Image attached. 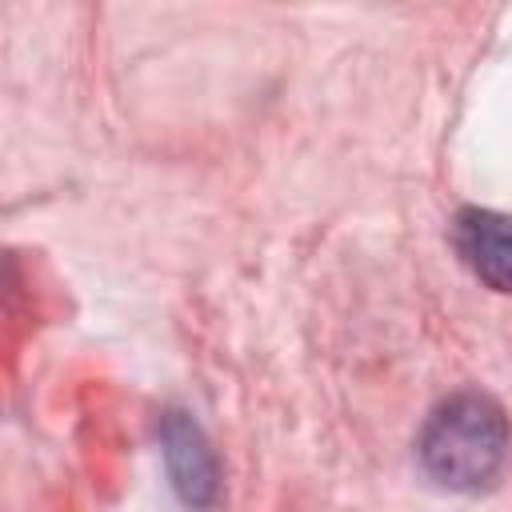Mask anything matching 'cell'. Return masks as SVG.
I'll return each mask as SVG.
<instances>
[{
  "instance_id": "cell-1",
  "label": "cell",
  "mask_w": 512,
  "mask_h": 512,
  "mask_svg": "<svg viewBox=\"0 0 512 512\" xmlns=\"http://www.w3.org/2000/svg\"><path fill=\"white\" fill-rule=\"evenodd\" d=\"M424 472L456 492L492 488L512 460V428L496 400L480 392H456L432 408L420 428Z\"/></svg>"
},
{
  "instance_id": "cell-2",
  "label": "cell",
  "mask_w": 512,
  "mask_h": 512,
  "mask_svg": "<svg viewBox=\"0 0 512 512\" xmlns=\"http://www.w3.org/2000/svg\"><path fill=\"white\" fill-rule=\"evenodd\" d=\"M460 260L496 292H512V216L488 208H464L452 224Z\"/></svg>"
},
{
  "instance_id": "cell-3",
  "label": "cell",
  "mask_w": 512,
  "mask_h": 512,
  "mask_svg": "<svg viewBox=\"0 0 512 512\" xmlns=\"http://www.w3.org/2000/svg\"><path fill=\"white\" fill-rule=\"evenodd\" d=\"M164 456H168V468H172V480L180 488V496L188 504H208L212 492H216V464H212V452L204 448L196 424L180 420L176 412L168 416L164 424Z\"/></svg>"
}]
</instances>
